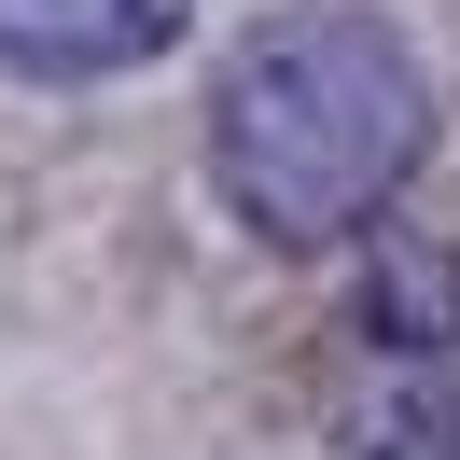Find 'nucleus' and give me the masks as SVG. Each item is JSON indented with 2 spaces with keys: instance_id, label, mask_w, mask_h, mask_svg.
<instances>
[{
  "instance_id": "obj_1",
  "label": "nucleus",
  "mask_w": 460,
  "mask_h": 460,
  "mask_svg": "<svg viewBox=\"0 0 460 460\" xmlns=\"http://www.w3.org/2000/svg\"><path fill=\"white\" fill-rule=\"evenodd\" d=\"M432 154V70L404 57L391 14H265L209 84V181L265 252H335L419 181Z\"/></svg>"
},
{
  "instance_id": "obj_2",
  "label": "nucleus",
  "mask_w": 460,
  "mask_h": 460,
  "mask_svg": "<svg viewBox=\"0 0 460 460\" xmlns=\"http://www.w3.org/2000/svg\"><path fill=\"white\" fill-rule=\"evenodd\" d=\"M196 29V0H0V70L14 84H126Z\"/></svg>"
},
{
  "instance_id": "obj_3",
  "label": "nucleus",
  "mask_w": 460,
  "mask_h": 460,
  "mask_svg": "<svg viewBox=\"0 0 460 460\" xmlns=\"http://www.w3.org/2000/svg\"><path fill=\"white\" fill-rule=\"evenodd\" d=\"M363 460H460V404L432 391V404H391V432H376Z\"/></svg>"
}]
</instances>
